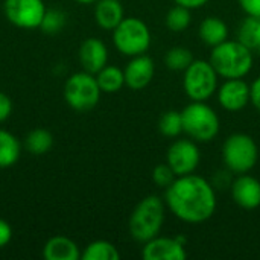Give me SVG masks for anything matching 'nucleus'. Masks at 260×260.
<instances>
[{"label": "nucleus", "mask_w": 260, "mask_h": 260, "mask_svg": "<svg viewBox=\"0 0 260 260\" xmlns=\"http://www.w3.org/2000/svg\"><path fill=\"white\" fill-rule=\"evenodd\" d=\"M166 204L181 221L200 224L213 216L216 193L213 186L198 175H181L166 189Z\"/></svg>", "instance_id": "f257e3e1"}, {"label": "nucleus", "mask_w": 260, "mask_h": 260, "mask_svg": "<svg viewBox=\"0 0 260 260\" xmlns=\"http://www.w3.org/2000/svg\"><path fill=\"white\" fill-rule=\"evenodd\" d=\"M210 64L218 76L225 79L244 78L253 69V50L238 41H224L213 47Z\"/></svg>", "instance_id": "f03ea898"}, {"label": "nucleus", "mask_w": 260, "mask_h": 260, "mask_svg": "<svg viewBox=\"0 0 260 260\" xmlns=\"http://www.w3.org/2000/svg\"><path fill=\"white\" fill-rule=\"evenodd\" d=\"M165 222V206L160 197L149 195L143 198L129 218V233L137 242H148L158 236Z\"/></svg>", "instance_id": "7ed1b4c3"}, {"label": "nucleus", "mask_w": 260, "mask_h": 260, "mask_svg": "<svg viewBox=\"0 0 260 260\" xmlns=\"http://www.w3.org/2000/svg\"><path fill=\"white\" fill-rule=\"evenodd\" d=\"M183 131L197 142L213 140L219 133V117L204 102L193 101L183 111Z\"/></svg>", "instance_id": "20e7f679"}, {"label": "nucleus", "mask_w": 260, "mask_h": 260, "mask_svg": "<svg viewBox=\"0 0 260 260\" xmlns=\"http://www.w3.org/2000/svg\"><path fill=\"white\" fill-rule=\"evenodd\" d=\"M113 41L116 49L126 56L143 55L151 46V32L148 26L136 18L125 17L113 29Z\"/></svg>", "instance_id": "39448f33"}, {"label": "nucleus", "mask_w": 260, "mask_h": 260, "mask_svg": "<svg viewBox=\"0 0 260 260\" xmlns=\"http://www.w3.org/2000/svg\"><path fill=\"white\" fill-rule=\"evenodd\" d=\"M222 158L230 172L247 174L257 163V145L247 134H232L222 146Z\"/></svg>", "instance_id": "423d86ee"}, {"label": "nucleus", "mask_w": 260, "mask_h": 260, "mask_svg": "<svg viewBox=\"0 0 260 260\" xmlns=\"http://www.w3.org/2000/svg\"><path fill=\"white\" fill-rule=\"evenodd\" d=\"M101 88L96 76L88 72H79L72 75L64 84V99L69 107L76 111H87L98 105L101 98Z\"/></svg>", "instance_id": "0eeeda50"}, {"label": "nucleus", "mask_w": 260, "mask_h": 260, "mask_svg": "<svg viewBox=\"0 0 260 260\" xmlns=\"http://www.w3.org/2000/svg\"><path fill=\"white\" fill-rule=\"evenodd\" d=\"M183 87L192 101L204 102L212 98L218 88V73L210 61L193 59L184 70Z\"/></svg>", "instance_id": "6e6552de"}, {"label": "nucleus", "mask_w": 260, "mask_h": 260, "mask_svg": "<svg viewBox=\"0 0 260 260\" xmlns=\"http://www.w3.org/2000/svg\"><path fill=\"white\" fill-rule=\"evenodd\" d=\"M46 11L43 0H5L3 3L6 20L21 29L40 27Z\"/></svg>", "instance_id": "1a4fd4ad"}, {"label": "nucleus", "mask_w": 260, "mask_h": 260, "mask_svg": "<svg viewBox=\"0 0 260 260\" xmlns=\"http://www.w3.org/2000/svg\"><path fill=\"white\" fill-rule=\"evenodd\" d=\"M201 160L198 146L190 140H177L168 151V165L174 169L177 177L192 174Z\"/></svg>", "instance_id": "9d476101"}, {"label": "nucleus", "mask_w": 260, "mask_h": 260, "mask_svg": "<svg viewBox=\"0 0 260 260\" xmlns=\"http://www.w3.org/2000/svg\"><path fill=\"white\" fill-rule=\"evenodd\" d=\"M218 101L227 111H239L250 102V85L242 78L227 79L218 90Z\"/></svg>", "instance_id": "9b49d317"}, {"label": "nucleus", "mask_w": 260, "mask_h": 260, "mask_svg": "<svg viewBox=\"0 0 260 260\" xmlns=\"http://www.w3.org/2000/svg\"><path fill=\"white\" fill-rule=\"evenodd\" d=\"M186 245L175 238H154L145 242L142 256L145 260H184L187 257Z\"/></svg>", "instance_id": "f8f14e48"}, {"label": "nucleus", "mask_w": 260, "mask_h": 260, "mask_svg": "<svg viewBox=\"0 0 260 260\" xmlns=\"http://www.w3.org/2000/svg\"><path fill=\"white\" fill-rule=\"evenodd\" d=\"M155 66L154 61L146 55H137L133 56V59L126 64L123 75H125V84L131 90H142L148 87L154 78Z\"/></svg>", "instance_id": "ddd939ff"}, {"label": "nucleus", "mask_w": 260, "mask_h": 260, "mask_svg": "<svg viewBox=\"0 0 260 260\" xmlns=\"http://www.w3.org/2000/svg\"><path fill=\"white\" fill-rule=\"evenodd\" d=\"M108 49L105 43L99 38H87L79 47V62L82 69L91 75H96L107 66Z\"/></svg>", "instance_id": "4468645a"}, {"label": "nucleus", "mask_w": 260, "mask_h": 260, "mask_svg": "<svg viewBox=\"0 0 260 260\" xmlns=\"http://www.w3.org/2000/svg\"><path fill=\"white\" fill-rule=\"evenodd\" d=\"M232 197L242 209H257L260 206V183L251 175L241 174L232 183Z\"/></svg>", "instance_id": "2eb2a0df"}, {"label": "nucleus", "mask_w": 260, "mask_h": 260, "mask_svg": "<svg viewBox=\"0 0 260 260\" xmlns=\"http://www.w3.org/2000/svg\"><path fill=\"white\" fill-rule=\"evenodd\" d=\"M46 260H78L81 257L76 242L67 236H53L43 247Z\"/></svg>", "instance_id": "dca6fc26"}, {"label": "nucleus", "mask_w": 260, "mask_h": 260, "mask_svg": "<svg viewBox=\"0 0 260 260\" xmlns=\"http://www.w3.org/2000/svg\"><path fill=\"white\" fill-rule=\"evenodd\" d=\"M123 18V6L119 0H98L94 8V20L99 27L113 30Z\"/></svg>", "instance_id": "f3484780"}, {"label": "nucleus", "mask_w": 260, "mask_h": 260, "mask_svg": "<svg viewBox=\"0 0 260 260\" xmlns=\"http://www.w3.org/2000/svg\"><path fill=\"white\" fill-rule=\"evenodd\" d=\"M200 37L204 41V44L215 47L221 43H224L229 37V27L227 24L218 18V17H207L203 20L200 26Z\"/></svg>", "instance_id": "a211bd4d"}, {"label": "nucleus", "mask_w": 260, "mask_h": 260, "mask_svg": "<svg viewBox=\"0 0 260 260\" xmlns=\"http://www.w3.org/2000/svg\"><path fill=\"white\" fill-rule=\"evenodd\" d=\"M21 154V143L6 129H0V169L14 166Z\"/></svg>", "instance_id": "6ab92c4d"}, {"label": "nucleus", "mask_w": 260, "mask_h": 260, "mask_svg": "<svg viewBox=\"0 0 260 260\" xmlns=\"http://www.w3.org/2000/svg\"><path fill=\"white\" fill-rule=\"evenodd\" d=\"M96 81L102 93H117L125 85V75L116 66H105L96 73Z\"/></svg>", "instance_id": "aec40b11"}, {"label": "nucleus", "mask_w": 260, "mask_h": 260, "mask_svg": "<svg viewBox=\"0 0 260 260\" xmlns=\"http://www.w3.org/2000/svg\"><path fill=\"white\" fill-rule=\"evenodd\" d=\"M52 146H53V136L44 128L32 129L24 139V148L32 155L47 154L52 149Z\"/></svg>", "instance_id": "412c9836"}, {"label": "nucleus", "mask_w": 260, "mask_h": 260, "mask_svg": "<svg viewBox=\"0 0 260 260\" xmlns=\"http://www.w3.org/2000/svg\"><path fill=\"white\" fill-rule=\"evenodd\" d=\"M238 40L250 50L260 49V15H248L239 26Z\"/></svg>", "instance_id": "4be33fe9"}, {"label": "nucleus", "mask_w": 260, "mask_h": 260, "mask_svg": "<svg viewBox=\"0 0 260 260\" xmlns=\"http://www.w3.org/2000/svg\"><path fill=\"white\" fill-rule=\"evenodd\" d=\"M81 257L84 260H119L120 253L116 245L108 241H94L87 245Z\"/></svg>", "instance_id": "5701e85b"}, {"label": "nucleus", "mask_w": 260, "mask_h": 260, "mask_svg": "<svg viewBox=\"0 0 260 260\" xmlns=\"http://www.w3.org/2000/svg\"><path fill=\"white\" fill-rule=\"evenodd\" d=\"M192 61H193V55L186 47H172L171 50H168L165 56V62L168 69L175 72L186 70L192 64Z\"/></svg>", "instance_id": "b1692460"}, {"label": "nucleus", "mask_w": 260, "mask_h": 260, "mask_svg": "<svg viewBox=\"0 0 260 260\" xmlns=\"http://www.w3.org/2000/svg\"><path fill=\"white\" fill-rule=\"evenodd\" d=\"M158 129L166 137H177L183 133V116L180 111L171 110L161 114L158 120Z\"/></svg>", "instance_id": "393cba45"}, {"label": "nucleus", "mask_w": 260, "mask_h": 260, "mask_svg": "<svg viewBox=\"0 0 260 260\" xmlns=\"http://www.w3.org/2000/svg\"><path fill=\"white\" fill-rule=\"evenodd\" d=\"M192 21V15H190V9L177 5L174 6L168 15H166V24L172 32H183Z\"/></svg>", "instance_id": "a878e982"}, {"label": "nucleus", "mask_w": 260, "mask_h": 260, "mask_svg": "<svg viewBox=\"0 0 260 260\" xmlns=\"http://www.w3.org/2000/svg\"><path fill=\"white\" fill-rule=\"evenodd\" d=\"M66 14L61 11V9H47L44 17H43V21L40 24V29L44 32V34H58L64 29L66 26Z\"/></svg>", "instance_id": "bb28decb"}, {"label": "nucleus", "mask_w": 260, "mask_h": 260, "mask_svg": "<svg viewBox=\"0 0 260 260\" xmlns=\"http://www.w3.org/2000/svg\"><path fill=\"white\" fill-rule=\"evenodd\" d=\"M177 178V174L174 172V169L166 163V165H158L154 168L152 171V180L158 187L168 189Z\"/></svg>", "instance_id": "cd10ccee"}, {"label": "nucleus", "mask_w": 260, "mask_h": 260, "mask_svg": "<svg viewBox=\"0 0 260 260\" xmlns=\"http://www.w3.org/2000/svg\"><path fill=\"white\" fill-rule=\"evenodd\" d=\"M12 113V101L8 94L0 91V123L5 122Z\"/></svg>", "instance_id": "c85d7f7f"}, {"label": "nucleus", "mask_w": 260, "mask_h": 260, "mask_svg": "<svg viewBox=\"0 0 260 260\" xmlns=\"http://www.w3.org/2000/svg\"><path fill=\"white\" fill-rule=\"evenodd\" d=\"M12 239V229L8 221L0 218V248L6 247Z\"/></svg>", "instance_id": "c756f323"}, {"label": "nucleus", "mask_w": 260, "mask_h": 260, "mask_svg": "<svg viewBox=\"0 0 260 260\" xmlns=\"http://www.w3.org/2000/svg\"><path fill=\"white\" fill-rule=\"evenodd\" d=\"M239 5L247 15H260V0H239Z\"/></svg>", "instance_id": "7c9ffc66"}, {"label": "nucleus", "mask_w": 260, "mask_h": 260, "mask_svg": "<svg viewBox=\"0 0 260 260\" xmlns=\"http://www.w3.org/2000/svg\"><path fill=\"white\" fill-rule=\"evenodd\" d=\"M250 101L260 111V76L250 85Z\"/></svg>", "instance_id": "2f4dec72"}, {"label": "nucleus", "mask_w": 260, "mask_h": 260, "mask_svg": "<svg viewBox=\"0 0 260 260\" xmlns=\"http://www.w3.org/2000/svg\"><path fill=\"white\" fill-rule=\"evenodd\" d=\"M209 0H175L177 5H181L187 9H197V8H201L207 3Z\"/></svg>", "instance_id": "473e14b6"}, {"label": "nucleus", "mask_w": 260, "mask_h": 260, "mask_svg": "<svg viewBox=\"0 0 260 260\" xmlns=\"http://www.w3.org/2000/svg\"><path fill=\"white\" fill-rule=\"evenodd\" d=\"M75 2L82 3V5H88V3H94V2H98V0H75Z\"/></svg>", "instance_id": "72a5a7b5"}, {"label": "nucleus", "mask_w": 260, "mask_h": 260, "mask_svg": "<svg viewBox=\"0 0 260 260\" xmlns=\"http://www.w3.org/2000/svg\"><path fill=\"white\" fill-rule=\"evenodd\" d=\"M257 53H259V55H260V49H259V50H257Z\"/></svg>", "instance_id": "f704fd0d"}]
</instances>
